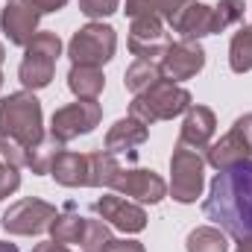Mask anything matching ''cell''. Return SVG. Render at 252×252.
<instances>
[{
	"label": "cell",
	"mask_w": 252,
	"mask_h": 252,
	"mask_svg": "<svg viewBox=\"0 0 252 252\" xmlns=\"http://www.w3.org/2000/svg\"><path fill=\"white\" fill-rule=\"evenodd\" d=\"M50 176L62 188H91V182H88V153L62 150L50 164Z\"/></svg>",
	"instance_id": "18"
},
{
	"label": "cell",
	"mask_w": 252,
	"mask_h": 252,
	"mask_svg": "<svg viewBox=\"0 0 252 252\" xmlns=\"http://www.w3.org/2000/svg\"><path fill=\"white\" fill-rule=\"evenodd\" d=\"M109 244H112V226L106 220H85L82 241H79L82 252H106Z\"/></svg>",
	"instance_id": "27"
},
{
	"label": "cell",
	"mask_w": 252,
	"mask_h": 252,
	"mask_svg": "<svg viewBox=\"0 0 252 252\" xmlns=\"http://www.w3.org/2000/svg\"><path fill=\"white\" fill-rule=\"evenodd\" d=\"M106 252H147V250H144V244H141V241H129V238L115 241V238H112V244L106 247Z\"/></svg>",
	"instance_id": "31"
},
{
	"label": "cell",
	"mask_w": 252,
	"mask_h": 252,
	"mask_svg": "<svg viewBox=\"0 0 252 252\" xmlns=\"http://www.w3.org/2000/svg\"><path fill=\"white\" fill-rule=\"evenodd\" d=\"M173 32H179V38L185 41H199L205 35H217V18H214V6H205L199 0H190L185 9H179V15L170 21Z\"/></svg>",
	"instance_id": "14"
},
{
	"label": "cell",
	"mask_w": 252,
	"mask_h": 252,
	"mask_svg": "<svg viewBox=\"0 0 252 252\" xmlns=\"http://www.w3.org/2000/svg\"><path fill=\"white\" fill-rule=\"evenodd\" d=\"M235 252H252V235H250V238H238Z\"/></svg>",
	"instance_id": "35"
},
{
	"label": "cell",
	"mask_w": 252,
	"mask_h": 252,
	"mask_svg": "<svg viewBox=\"0 0 252 252\" xmlns=\"http://www.w3.org/2000/svg\"><path fill=\"white\" fill-rule=\"evenodd\" d=\"M232 126H238V132L244 135V141H247V144L252 147V112L241 115V118H238V121H235Z\"/></svg>",
	"instance_id": "33"
},
{
	"label": "cell",
	"mask_w": 252,
	"mask_h": 252,
	"mask_svg": "<svg viewBox=\"0 0 252 252\" xmlns=\"http://www.w3.org/2000/svg\"><path fill=\"white\" fill-rule=\"evenodd\" d=\"M67 88L76 100H97L106 88V76L103 67L94 64H70L67 70Z\"/></svg>",
	"instance_id": "19"
},
{
	"label": "cell",
	"mask_w": 252,
	"mask_h": 252,
	"mask_svg": "<svg viewBox=\"0 0 252 252\" xmlns=\"http://www.w3.org/2000/svg\"><path fill=\"white\" fill-rule=\"evenodd\" d=\"M244 12H247V0H220L214 6V18H217V32L235 27L244 21Z\"/></svg>",
	"instance_id": "28"
},
{
	"label": "cell",
	"mask_w": 252,
	"mask_h": 252,
	"mask_svg": "<svg viewBox=\"0 0 252 252\" xmlns=\"http://www.w3.org/2000/svg\"><path fill=\"white\" fill-rule=\"evenodd\" d=\"M185 250L188 252H229V241H226V232L217 229V226H196L185 238Z\"/></svg>",
	"instance_id": "22"
},
{
	"label": "cell",
	"mask_w": 252,
	"mask_h": 252,
	"mask_svg": "<svg viewBox=\"0 0 252 252\" xmlns=\"http://www.w3.org/2000/svg\"><path fill=\"white\" fill-rule=\"evenodd\" d=\"M161 76L170 82H185L190 76H196L205 67V50L199 41H170V47L164 50V56L158 59Z\"/></svg>",
	"instance_id": "10"
},
{
	"label": "cell",
	"mask_w": 252,
	"mask_h": 252,
	"mask_svg": "<svg viewBox=\"0 0 252 252\" xmlns=\"http://www.w3.org/2000/svg\"><path fill=\"white\" fill-rule=\"evenodd\" d=\"M62 56V38L50 30L35 32L32 41L24 47V59L18 67V79L24 91H41L53 82L56 73V59Z\"/></svg>",
	"instance_id": "4"
},
{
	"label": "cell",
	"mask_w": 252,
	"mask_h": 252,
	"mask_svg": "<svg viewBox=\"0 0 252 252\" xmlns=\"http://www.w3.org/2000/svg\"><path fill=\"white\" fill-rule=\"evenodd\" d=\"M202 214L223 229L226 235L250 238L252 235V158L235 167L217 170L202 202Z\"/></svg>",
	"instance_id": "1"
},
{
	"label": "cell",
	"mask_w": 252,
	"mask_h": 252,
	"mask_svg": "<svg viewBox=\"0 0 252 252\" xmlns=\"http://www.w3.org/2000/svg\"><path fill=\"white\" fill-rule=\"evenodd\" d=\"M18 188H21V173H18V167H12L9 161H0V202H3L6 196H12Z\"/></svg>",
	"instance_id": "30"
},
{
	"label": "cell",
	"mask_w": 252,
	"mask_h": 252,
	"mask_svg": "<svg viewBox=\"0 0 252 252\" xmlns=\"http://www.w3.org/2000/svg\"><path fill=\"white\" fill-rule=\"evenodd\" d=\"M229 67L235 73L252 70V24L241 27L232 35V44H229Z\"/></svg>",
	"instance_id": "25"
},
{
	"label": "cell",
	"mask_w": 252,
	"mask_h": 252,
	"mask_svg": "<svg viewBox=\"0 0 252 252\" xmlns=\"http://www.w3.org/2000/svg\"><path fill=\"white\" fill-rule=\"evenodd\" d=\"M32 6L41 12V15H53V12H59L67 6V0H32Z\"/></svg>",
	"instance_id": "32"
},
{
	"label": "cell",
	"mask_w": 252,
	"mask_h": 252,
	"mask_svg": "<svg viewBox=\"0 0 252 252\" xmlns=\"http://www.w3.org/2000/svg\"><path fill=\"white\" fill-rule=\"evenodd\" d=\"M38 21L41 12L32 6V0H6V6L0 9V30L9 44L18 47H27L32 41V35L38 32Z\"/></svg>",
	"instance_id": "12"
},
{
	"label": "cell",
	"mask_w": 252,
	"mask_h": 252,
	"mask_svg": "<svg viewBox=\"0 0 252 252\" xmlns=\"http://www.w3.org/2000/svg\"><path fill=\"white\" fill-rule=\"evenodd\" d=\"M82 229H85V217H79L73 208H64L62 214H56L53 226H50V238L56 244H79L82 241Z\"/></svg>",
	"instance_id": "24"
},
{
	"label": "cell",
	"mask_w": 252,
	"mask_h": 252,
	"mask_svg": "<svg viewBox=\"0 0 252 252\" xmlns=\"http://www.w3.org/2000/svg\"><path fill=\"white\" fill-rule=\"evenodd\" d=\"M115 50H118V32H115V27H109L103 21H91V24L79 27L67 41V59L73 64L103 67L106 62L115 59Z\"/></svg>",
	"instance_id": "6"
},
{
	"label": "cell",
	"mask_w": 252,
	"mask_h": 252,
	"mask_svg": "<svg viewBox=\"0 0 252 252\" xmlns=\"http://www.w3.org/2000/svg\"><path fill=\"white\" fill-rule=\"evenodd\" d=\"M3 59H6V47L0 44V64H3Z\"/></svg>",
	"instance_id": "37"
},
{
	"label": "cell",
	"mask_w": 252,
	"mask_h": 252,
	"mask_svg": "<svg viewBox=\"0 0 252 252\" xmlns=\"http://www.w3.org/2000/svg\"><path fill=\"white\" fill-rule=\"evenodd\" d=\"M62 150H64L62 141H56L53 135H44V141L35 144V147L30 150V161H27V167H30L35 176H44V173H50V164H53V158H56Z\"/></svg>",
	"instance_id": "26"
},
{
	"label": "cell",
	"mask_w": 252,
	"mask_h": 252,
	"mask_svg": "<svg viewBox=\"0 0 252 252\" xmlns=\"http://www.w3.org/2000/svg\"><path fill=\"white\" fill-rule=\"evenodd\" d=\"M190 0H126V15L138 18V15H156L161 21H173L179 15V9H185Z\"/></svg>",
	"instance_id": "21"
},
{
	"label": "cell",
	"mask_w": 252,
	"mask_h": 252,
	"mask_svg": "<svg viewBox=\"0 0 252 252\" xmlns=\"http://www.w3.org/2000/svg\"><path fill=\"white\" fill-rule=\"evenodd\" d=\"M121 170H124V164L118 161L115 153H109V150L88 153V182H91V188H112Z\"/></svg>",
	"instance_id": "20"
},
{
	"label": "cell",
	"mask_w": 252,
	"mask_h": 252,
	"mask_svg": "<svg viewBox=\"0 0 252 252\" xmlns=\"http://www.w3.org/2000/svg\"><path fill=\"white\" fill-rule=\"evenodd\" d=\"M190 106H193V97L188 88H182L179 82H170V79H158L147 91L135 94V100L129 106V118L141 121L144 126H153L158 121H173V118L185 115Z\"/></svg>",
	"instance_id": "3"
},
{
	"label": "cell",
	"mask_w": 252,
	"mask_h": 252,
	"mask_svg": "<svg viewBox=\"0 0 252 252\" xmlns=\"http://www.w3.org/2000/svg\"><path fill=\"white\" fill-rule=\"evenodd\" d=\"M0 252H18L15 244H6V241H0Z\"/></svg>",
	"instance_id": "36"
},
{
	"label": "cell",
	"mask_w": 252,
	"mask_h": 252,
	"mask_svg": "<svg viewBox=\"0 0 252 252\" xmlns=\"http://www.w3.org/2000/svg\"><path fill=\"white\" fill-rule=\"evenodd\" d=\"M0 88H3V70H0Z\"/></svg>",
	"instance_id": "38"
},
{
	"label": "cell",
	"mask_w": 252,
	"mask_h": 252,
	"mask_svg": "<svg viewBox=\"0 0 252 252\" xmlns=\"http://www.w3.org/2000/svg\"><path fill=\"white\" fill-rule=\"evenodd\" d=\"M103 121V106L97 100H76V103H67L62 109L53 112L50 118V135L56 141H73L79 135H91Z\"/></svg>",
	"instance_id": "8"
},
{
	"label": "cell",
	"mask_w": 252,
	"mask_h": 252,
	"mask_svg": "<svg viewBox=\"0 0 252 252\" xmlns=\"http://www.w3.org/2000/svg\"><path fill=\"white\" fill-rule=\"evenodd\" d=\"M214 132H217V118L208 106H190L185 112V121H182V132H179V144H185L190 150H199L205 153L214 141Z\"/></svg>",
	"instance_id": "15"
},
{
	"label": "cell",
	"mask_w": 252,
	"mask_h": 252,
	"mask_svg": "<svg viewBox=\"0 0 252 252\" xmlns=\"http://www.w3.org/2000/svg\"><path fill=\"white\" fill-rule=\"evenodd\" d=\"M250 158H252V147L244 141L238 126H232L220 141H211V147L205 150V164H211L214 170H226V167H235V164L250 161Z\"/></svg>",
	"instance_id": "16"
},
{
	"label": "cell",
	"mask_w": 252,
	"mask_h": 252,
	"mask_svg": "<svg viewBox=\"0 0 252 252\" xmlns=\"http://www.w3.org/2000/svg\"><path fill=\"white\" fill-rule=\"evenodd\" d=\"M56 205H50L47 199H38V196H27V199H18L12 202L6 211H3V229L9 235H44L50 232L53 220H56Z\"/></svg>",
	"instance_id": "7"
},
{
	"label": "cell",
	"mask_w": 252,
	"mask_h": 252,
	"mask_svg": "<svg viewBox=\"0 0 252 252\" xmlns=\"http://www.w3.org/2000/svg\"><path fill=\"white\" fill-rule=\"evenodd\" d=\"M158 79H164L158 62H147V59H135L124 73V85H126V91H132V94L147 91V88L156 85Z\"/></svg>",
	"instance_id": "23"
},
{
	"label": "cell",
	"mask_w": 252,
	"mask_h": 252,
	"mask_svg": "<svg viewBox=\"0 0 252 252\" xmlns=\"http://www.w3.org/2000/svg\"><path fill=\"white\" fill-rule=\"evenodd\" d=\"M121 6V0H79V12L91 21H103L109 15H115Z\"/></svg>",
	"instance_id": "29"
},
{
	"label": "cell",
	"mask_w": 252,
	"mask_h": 252,
	"mask_svg": "<svg viewBox=\"0 0 252 252\" xmlns=\"http://www.w3.org/2000/svg\"><path fill=\"white\" fill-rule=\"evenodd\" d=\"M126 47H129V53L135 59L158 62L164 56V50L170 47V35H167L161 18H156V15H138V18H132Z\"/></svg>",
	"instance_id": "9"
},
{
	"label": "cell",
	"mask_w": 252,
	"mask_h": 252,
	"mask_svg": "<svg viewBox=\"0 0 252 252\" xmlns=\"http://www.w3.org/2000/svg\"><path fill=\"white\" fill-rule=\"evenodd\" d=\"M32 252H70V250H67L64 244H56V241L50 238V241H44V244H35Z\"/></svg>",
	"instance_id": "34"
},
{
	"label": "cell",
	"mask_w": 252,
	"mask_h": 252,
	"mask_svg": "<svg viewBox=\"0 0 252 252\" xmlns=\"http://www.w3.org/2000/svg\"><path fill=\"white\" fill-rule=\"evenodd\" d=\"M44 141V112L35 91L0 97V156L12 167H27L30 150Z\"/></svg>",
	"instance_id": "2"
},
{
	"label": "cell",
	"mask_w": 252,
	"mask_h": 252,
	"mask_svg": "<svg viewBox=\"0 0 252 252\" xmlns=\"http://www.w3.org/2000/svg\"><path fill=\"white\" fill-rule=\"evenodd\" d=\"M147 138H150V126H144L135 118H121V121H115V124L109 126V132H106V150L115 153V156H121V153L135 156V150Z\"/></svg>",
	"instance_id": "17"
},
{
	"label": "cell",
	"mask_w": 252,
	"mask_h": 252,
	"mask_svg": "<svg viewBox=\"0 0 252 252\" xmlns=\"http://www.w3.org/2000/svg\"><path fill=\"white\" fill-rule=\"evenodd\" d=\"M205 188V156L176 141L170 156V196L182 205H193Z\"/></svg>",
	"instance_id": "5"
},
{
	"label": "cell",
	"mask_w": 252,
	"mask_h": 252,
	"mask_svg": "<svg viewBox=\"0 0 252 252\" xmlns=\"http://www.w3.org/2000/svg\"><path fill=\"white\" fill-rule=\"evenodd\" d=\"M112 190H118L121 196H132L141 205H156L167 196V182L156 173V170H144V167H129L121 170Z\"/></svg>",
	"instance_id": "11"
},
{
	"label": "cell",
	"mask_w": 252,
	"mask_h": 252,
	"mask_svg": "<svg viewBox=\"0 0 252 252\" xmlns=\"http://www.w3.org/2000/svg\"><path fill=\"white\" fill-rule=\"evenodd\" d=\"M94 211L112 226V229H121L126 235H138L147 229V211L138 205V202H129L121 193H106L94 202Z\"/></svg>",
	"instance_id": "13"
}]
</instances>
